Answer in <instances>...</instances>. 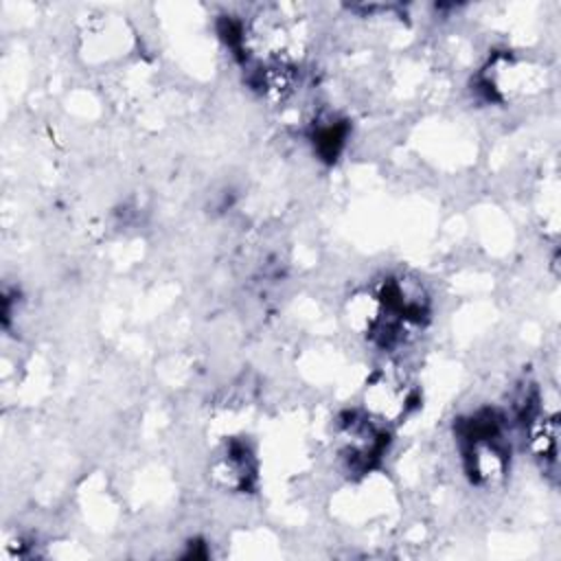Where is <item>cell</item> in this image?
I'll use <instances>...</instances> for the list:
<instances>
[{"label": "cell", "mask_w": 561, "mask_h": 561, "mask_svg": "<svg viewBox=\"0 0 561 561\" xmlns=\"http://www.w3.org/2000/svg\"><path fill=\"white\" fill-rule=\"evenodd\" d=\"M467 471L478 482L502 478L508 465V443L504 419L495 412H480L462 430Z\"/></svg>", "instance_id": "1"}, {"label": "cell", "mask_w": 561, "mask_h": 561, "mask_svg": "<svg viewBox=\"0 0 561 561\" xmlns=\"http://www.w3.org/2000/svg\"><path fill=\"white\" fill-rule=\"evenodd\" d=\"M412 403V390L408 379L392 370H379L366 386V410L379 423H394L405 416Z\"/></svg>", "instance_id": "2"}, {"label": "cell", "mask_w": 561, "mask_h": 561, "mask_svg": "<svg viewBox=\"0 0 561 561\" xmlns=\"http://www.w3.org/2000/svg\"><path fill=\"white\" fill-rule=\"evenodd\" d=\"M528 445L533 456L543 465V469H557L559 454V425L557 414L535 412L528 423Z\"/></svg>", "instance_id": "3"}, {"label": "cell", "mask_w": 561, "mask_h": 561, "mask_svg": "<svg viewBox=\"0 0 561 561\" xmlns=\"http://www.w3.org/2000/svg\"><path fill=\"white\" fill-rule=\"evenodd\" d=\"M213 476L219 484L228 489H245L250 478L254 476V462L252 454L241 443H232L226 447V451L215 460Z\"/></svg>", "instance_id": "4"}]
</instances>
